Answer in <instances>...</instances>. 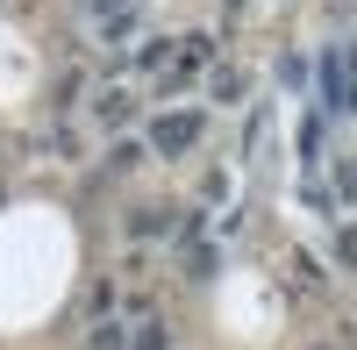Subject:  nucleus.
Segmentation results:
<instances>
[{
	"mask_svg": "<svg viewBox=\"0 0 357 350\" xmlns=\"http://www.w3.org/2000/svg\"><path fill=\"white\" fill-rule=\"evenodd\" d=\"M158 229H165V208H136L129 215V236H158Z\"/></svg>",
	"mask_w": 357,
	"mask_h": 350,
	"instance_id": "obj_5",
	"label": "nucleus"
},
{
	"mask_svg": "<svg viewBox=\"0 0 357 350\" xmlns=\"http://www.w3.org/2000/svg\"><path fill=\"white\" fill-rule=\"evenodd\" d=\"M129 107H136L129 93H100V122H129Z\"/></svg>",
	"mask_w": 357,
	"mask_h": 350,
	"instance_id": "obj_7",
	"label": "nucleus"
},
{
	"mask_svg": "<svg viewBox=\"0 0 357 350\" xmlns=\"http://www.w3.org/2000/svg\"><path fill=\"white\" fill-rule=\"evenodd\" d=\"M321 93H329L336 114H357V50H336L329 72H321Z\"/></svg>",
	"mask_w": 357,
	"mask_h": 350,
	"instance_id": "obj_1",
	"label": "nucleus"
},
{
	"mask_svg": "<svg viewBox=\"0 0 357 350\" xmlns=\"http://www.w3.org/2000/svg\"><path fill=\"white\" fill-rule=\"evenodd\" d=\"M215 100H222V107L243 100V72H215Z\"/></svg>",
	"mask_w": 357,
	"mask_h": 350,
	"instance_id": "obj_4",
	"label": "nucleus"
},
{
	"mask_svg": "<svg viewBox=\"0 0 357 350\" xmlns=\"http://www.w3.org/2000/svg\"><path fill=\"white\" fill-rule=\"evenodd\" d=\"M207 57H215V43H207V36H186V50H178V65L165 72V93H178V86H186L200 65H207Z\"/></svg>",
	"mask_w": 357,
	"mask_h": 350,
	"instance_id": "obj_3",
	"label": "nucleus"
},
{
	"mask_svg": "<svg viewBox=\"0 0 357 350\" xmlns=\"http://www.w3.org/2000/svg\"><path fill=\"white\" fill-rule=\"evenodd\" d=\"M151 143H158L165 158H178V151H193V143H200V114H165V122L151 129Z\"/></svg>",
	"mask_w": 357,
	"mask_h": 350,
	"instance_id": "obj_2",
	"label": "nucleus"
},
{
	"mask_svg": "<svg viewBox=\"0 0 357 350\" xmlns=\"http://www.w3.org/2000/svg\"><path fill=\"white\" fill-rule=\"evenodd\" d=\"M136 350H172V336H165L158 322H143V336H136Z\"/></svg>",
	"mask_w": 357,
	"mask_h": 350,
	"instance_id": "obj_9",
	"label": "nucleus"
},
{
	"mask_svg": "<svg viewBox=\"0 0 357 350\" xmlns=\"http://www.w3.org/2000/svg\"><path fill=\"white\" fill-rule=\"evenodd\" d=\"M93 350H129V329H122V322H100V329H93Z\"/></svg>",
	"mask_w": 357,
	"mask_h": 350,
	"instance_id": "obj_6",
	"label": "nucleus"
},
{
	"mask_svg": "<svg viewBox=\"0 0 357 350\" xmlns=\"http://www.w3.org/2000/svg\"><path fill=\"white\" fill-rule=\"evenodd\" d=\"M107 165H114V172H136V165H143V143H114Z\"/></svg>",
	"mask_w": 357,
	"mask_h": 350,
	"instance_id": "obj_8",
	"label": "nucleus"
}]
</instances>
